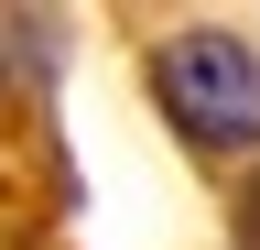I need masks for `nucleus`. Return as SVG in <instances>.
Masks as SVG:
<instances>
[{"mask_svg":"<svg viewBox=\"0 0 260 250\" xmlns=\"http://www.w3.org/2000/svg\"><path fill=\"white\" fill-rule=\"evenodd\" d=\"M239 250H260V174L239 185Z\"/></svg>","mask_w":260,"mask_h":250,"instance_id":"nucleus-2","label":"nucleus"},{"mask_svg":"<svg viewBox=\"0 0 260 250\" xmlns=\"http://www.w3.org/2000/svg\"><path fill=\"white\" fill-rule=\"evenodd\" d=\"M152 98H162V120L195 142V152H249L260 142V44H239V33H174L152 54Z\"/></svg>","mask_w":260,"mask_h":250,"instance_id":"nucleus-1","label":"nucleus"}]
</instances>
